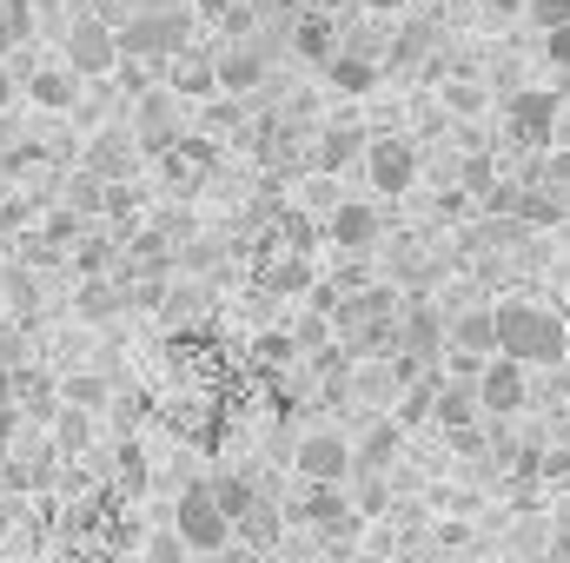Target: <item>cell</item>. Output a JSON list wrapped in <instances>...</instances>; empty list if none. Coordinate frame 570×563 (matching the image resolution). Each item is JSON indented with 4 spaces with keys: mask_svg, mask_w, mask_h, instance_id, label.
Listing matches in <instances>:
<instances>
[{
    "mask_svg": "<svg viewBox=\"0 0 570 563\" xmlns=\"http://www.w3.org/2000/svg\"><path fill=\"white\" fill-rule=\"evenodd\" d=\"M120 33V53L127 60H173L179 47H186V33H193V13L179 7V13H166V7H134L127 13V27H114Z\"/></svg>",
    "mask_w": 570,
    "mask_h": 563,
    "instance_id": "cell-2",
    "label": "cell"
},
{
    "mask_svg": "<svg viewBox=\"0 0 570 563\" xmlns=\"http://www.w3.org/2000/svg\"><path fill=\"white\" fill-rule=\"evenodd\" d=\"M544 179H551V192L570 206V152H558V159H551V172H544Z\"/></svg>",
    "mask_w": 570,
    "mask_h": 563,
    "instance_id": "cell-24",
    "label": "cell"
},
{
    "mask_svg": "<svg viewBox=\"0 0 570 563\" xmlns=\"http://www.w3.org/2000/svg\"><path fill=\"white\" fill-rule=\"evenodd\" d=\"M524 13H531L538 27H564V20H570V0H524Z\"/></svg>",
    "mask_w": 570,
    "mask_h": 563,
    "instance_id": "cell-22",
    "label": "cell"
},
{
    "mask_svg": "<svg viewBox=\"0 0 570 563\" xmlns=\"http://www.w3.org/2000/svg\"><path fill=\"white\" fill-rule=\"evenodd\" d=\"M27 93H33V107L67 113V107H73V93H80V73H73V67H40V73L27 80Z\"/></svg>",
    "mask_w": 570,
    "mask_h": 563,
    "instance_id": "cell-12",
    "label": "cell"
},
{
    "mask_svg": "<svg viewBox=\"0 0 570 563\" xmlns=\"http://www.w3.org/2000/svg\"><path fill=\"white\" fill-rule=\"evenodd\" d=\"M491 13H524V0H484Z\"/></svg>",
    "mask_w": 570,
    "mask_h": 563,
    "instance_id": "cell-25",
    "label": "cell"
},
{
    "mask_svg": "<svg viewBox=\"0 0 570 563\" xmlns=\"http://www.w3.org/2000/svg\"><path fill=\"white\" fill-rule=\"evenodd\" d=\"M399 457V424H372V437L352 451V464H365V471H379V464H392Z\"/></svg>",
    "mask_w": 570,
    "mask_h": 563,
    "instance_id": "cell-17",
    "label": "cell"
},
{
    "mask_svg": "<svg viewBox=\"0 0 570 563\" xmlns=\"http://www.w3.org/2000/svg\"><path fill=\"white\" fill-rule=\"evenodd\" d=\"M7 93H13V87H7V73H0V100H7Z\"/></svg>",
    "mask_w": 570,
    "mask_h": 563,
    "instance_id": "cell-27",
    "label": "cell"
},
{
    "mask_svg": "<svg viewBox=\"0 0 570 563\" xmlns=\"http://www.w3.org/2000/svg\"><path fill=\"white\" fill-rule=\"evenodd\" d=\"M20 33H27V7H20V0H0V60L13 53Z\"/></svg>",
    "mask_w": 570,
    "mask_h": 563,
    "instance_id": "cell-19",
    "label": "cell"
},
{
    "mask_svg": "<svg viewBox=\"0 0 570 563\" xmlns=\"http://www.w3.org/2000/svg\"><path fill=\"white\" fill-rule=\"evenodd\" d=\"M146 563H186V544H179V531H173V537H153V544H146Z\"/></svg>",
    "mask_w": 570,
    "mask_h": 563,
    "instance_id": "cell-23",
    "label": "cell"
},
{
    "mask_svg": "<svg viewBox=\"0 0 570 563\" xmlns=\"http://www.w3.org/2000/svg\"><path fill=\"white\" fill-rule=\"evenodd\" d=\"M524 405H531V365L491 352V358L478 365V412H491V418H518Z\"/></svg>",
    "mask_w": 570,
    "mask_h": 563,
    "instance_id": "cell-5",
    "label": "cell"
},
{
    "mask_svg": "<svg viewBox=\"0 0 570 563\" xmlns=\"http://www.w3.org/2000/svg\"><path fill=\"white\" fill-rule=\"evenodd\" d=\"M213 497H219V511H226L233 524H239V517H246V511L259 504V491H253V477H233V471H226V477H213Z\"/></svg>",
    "mask_w": 570,
    "mask_h": 563,
    "instance_id": "cell-16",
    "label": "cell"
},
{
    "mask_svg": "<svg viewBox=\"0 0 570 563\" xmlns=\"http://www.w3.org/2000/svg\"><path fill=\"white\" fill-rule=\"evenodd\" d=\"M120 60V33L107 20H73L67 27V67L73 73H107Z\"/></svg>",
    "mask_w": 570,
    "mask_h": 563,
    "instance_id": "cell-8",
    "label": "cell"
},
{
    "mask_svg": "<svg viewBox=\"0 0 570 563\" xmlns=\"http://www.w3.org/2000/svg\"><path fill=\"white\" fill-rule=\"evenodd\" d=\"M544 60L570 73V20H564V27H544Z\"/></svg>",
    "mask_w": 570,
    "mask_h": 563,
    "instance_id": "cell-21",
    "label": "cell"
},
{
    "mask_svg": "<svg viewBox=\"0 0 570 563\" xmlns=\"http://www.w3.org/2000/svg\"><path fill=\"white\" fill-rule=\"evenodd\" d=\"M292 471H298L305 484H332V491H338L358 464H352V444H345L338 431H312V437L292 451Z\"/></svg>",
    "mask_w": 570,
    "mask_h": 563,
    "instance_id": "cell-7",
    "label": "cell"
},
{
    "mask_svg": "<svg viewBox=\"0 0 570 563\" xmlns=\"http://www.w3.org/2000/svg\"><path fill=\"white\" fill-rule=\"evenodd\" d=\"M67 405H73V412H100V405H107V378H94V372L67 378Z\"/></svg>",
    "mask_w": 570,
    "mask_h": 563,
    "instance_id": "cell-18",
    "label": "cell"
},
{
    "mask_svg": "<svg viewBox=\"0 0 570 563\" xmlns=\"http://www.w3.org/2000/svg\"><path fill=\"white\" fill-rule=\"evenodd\" d=\"M173 87H179V93H213V87H219V80H213V60H206V67H173Z\"/></svg>",
    "mask_w": 570,
    "mask_h": 563,
    "instance_id": "cell-20",
    "label": "cell"
},
{
    "mask_svg": "<svg viewBox=\"0 0 570 563\" xmlns=\"http://www.w3.org/2000/svg\"><path fill=\"white\" fill-rule=\"evenodd\" d=\"M471 412H478V378H451L431 392V418L444 431H471Z\"/></svg>",
    "mask_w": 570,
    "mask_h": 563,
    "instance_id": "cell-10",
    "label": "cell"
},
{
    "mask_svg": "<svg viewBox=\"0 0 570 563\" xmlns=\"http://www.w3.org/2000/svg\"><path fill=\"white\" fill-rule=\"evenodd\" d=\"M365 7H372V13H399L405 0H365Z\"/></svg>",
    "mask_w": 570,
    "mask_h": 563,
    "instance_id": "cell-26",
    "label": "cell"
},
{
    "mask_svg": "<svg viewBox=\"0 0 570 563\" xmlns=\"http://www.w3.org/2000/svg\"><path fill=\"white\" fill-rule=\"evenodd\" d=\"M358 166H365V186L379 199H405L419 186L425 152H419V140H405V134H379V140H365V159Z\"/></svg>",
    "mask_w": 570,
    "mask_h": 563,
    "instance_id": "cell-3",
    "label": "cell"
},
{
    "mask_svg": "<svg viewBox=\"0 0 570 563\" xmlns=\"http://www.w3.org/2000/svg\"><path fill=\"white\" fill-rule=\"evenodd\" d=\"M285 7H305V0H285Z\"/></svg>",
    "mask_w": 570,
    "mask_h": 563,
    "instance_id": "cell-28",
    "label": "cell"
},
{
    "mask_svg": "<svg viewBox=\"0 0 570 563\" xmlns=\"http://www.w3.org/2000/svg\"><path fill=\"white\" fill-rule=\"evenodd\" d=\"M491 325H498V352H504V358H518V365H531V372H544V365H564L570 325L551 312V305L504 298V305L491 312Z\"/></svg>",
    "mask_w": 570,
    "mask_h": 563,
    "instance_id": "cell-1",
    "label": "cell"
},
{
    "mask_svg": "<svg viewBox=\"0 0 570 563\" xmlns=\"http://www.w3.org/2000/svg\"><path fill=\"white\" fill-rule=\"evenodd\" d=\"M365 159V134H352V127H332L325 140H318V166L325 172H345V166H358Z\"/></svg>",
    "mask_w": 570,
    "mask_h": 563,
    "instance_id": "cell-15",
    "label": "cell"
},
{
    "mask_svg": "<svg viewBox=\"0 0 570 563\" xmlns=\"http://www.w3.org/2000/svg\"><path fill=\"white\" fill-rule=\"evenodd\" d=\"M292 47H298V60H318V67H325V60L338 53L332 20H325V13H305V20H298V33H292Z\"/></svg>",
    "mask_w": 570,
    "mask_h": 563,
    "instance_id": "cell-14",
    "label": "cell"
},
{
    "mask_svg": "<svg viewBox=\"0 0 570 563\" xmlns=\"http://www.w3.org/2000/svg\"><path fill=\"white\" fill-rule=\"evenodd\" d=\"M213 80H219V87H226V93H253V87H259V80H266V60H259V53H246V47H239V53H226V60H219V67H213Z\"/></svg>",
    "mask_w": 570,
    "mask_h": 563,
    "instance_id": "cell-13",
    "label": "cell"
},
{
    "mask_svg": "<svg viewBox=\"0 0 570 563\" xmlns=\"http://www.w3.org/2000/svg\"><path fill=\"white\" fill-rule=\"evenodd\" d=\"M325 233H332L345 253H358V246H372V239H379V213H372L365 199H345V206L332 213V226H325Z\"/></svg>",
    "mask_w": 570,
    "mask_h": 563,
    "instance_id": "cell-11",
    "label": "cell"
},
{
    "mask_svg": "<svg viewBox=\"0 0 570 563\" xmlns=\"http://www.w3.org/2000/svg\"><path fill=\"white\" fill-rule=\"evenodd\" d=\"M325 87H332V93H345V100H365V93L379 87V60H372V53H345V47H338V53L325 60Z\"/></svg>",
    "mask_w": 570,
    "mask_h": 563,
    "instance_id": "cell-9",
    "label": "cell"
},
{
    "mask_svg": "<svg viewBox=\"0 0 570 563\" xmlns=\"http://www.w3.org/2000/svg\"><path fill=\"white\" fill-rule=\"evenodd\" d=\"M558 113H564L558 93L524 87V93H511V107H504V134H511V146H551L558 140Z\"/></svg>",
    "mask_w": 570,
    "mask_h": 563,
    "instance_id": "cell-6",
    "label": "cell"
},
{
    "mask_svg": "<svg viewBox=\"0 0 570 563\" xmlns=\"http://www.w3.org/2000/svg\"><path fill=\"white\" fill-rule=\"evenodd\" d=\"M173 531H179V544H186V551H219V544L233 537V517L219 511L213 484H186V491H179V504H173Z\"/></svg>",
    "mask_w": 570,
    "mask_h": 563,
    "instance_id": "cell-4",
    "label": "cell"
}]
</instances>
